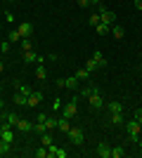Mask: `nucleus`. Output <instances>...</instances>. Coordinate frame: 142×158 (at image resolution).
<instances>
[{"label": "nucleus", "instance_id": "26", "mask_svg": "<svg viewBox=\"0 0 142 158\" xmlns=\"http://www.w3.org/2000/svg\"><path fill=\"white\" fill-rule=\"evenodd\" d=\"M33 132H36V135H43V132H47L45 123H41V120H38V123H36V127H33Z\"/></svg>", "mask_w": 142, "mask_h": 158}, {"label": "nucleus", "instance_id": "6", "mask_svg": "<svg viewBox=\"0 0 142 158\" xmlns=\"http://www.w3.org/2000/svg\"><path fill=\"white\" fill-rule=\"evenodd\" d=\"M17 31L21 33V38H31V35H33V24H28V21H21L19 26H17Z\"/></svg>", "mask_w": 142, "mask_h": 158}, {"label": "nucleus", "instance_id": "7", "mask_svg": "<svg viewBox=\"0 0 142 158\" xmlns=\"http://www.w3.org/2000/svg\"><path fill=\"white\" fill-rule=\"evenodd\" d=\"M41 99H43L41 92H31L28 99H26V106H38V104H41Z\"/></svg>", "mask_w": 142, "mask_h": 158}, {"label": "nucleus", "instance_id": "31", "mask_svg": "<svg viewBox=\"0 0 142 158\" xmlns=\"http://www.w3.org/2000/svg\"><path fill=\"white\" fill-rule=\"evenodd\" d=\"M36 158H47V146H41V149H36Z\"/></svg>", "mask_w": 142, "mask_h": 158}, {"label": "nucleus", "instance_id": "23", "mask_svg": "<svg viewBox=\"0 0 142 158\" xmlns=\"http://www.w3.org/2000/svg\"><path fill=\"white\" fill-rule=\"evenodd\" d=\"M85 69H88V71H90V73H93V71H97V69H100V66H97V61H95V59H93V57H90V59H88V61H85Z\"/></svg>", "mask_w": 142, "mask_h": 158}, {"label": "nucleus", "instance_id": "45", "mask_svg": "<svg viewBox=\"0 0 142 158\" xmlns=\"http://www.w3.org/2000/svg\"><path fill=\"white\" fill-rule=\"evenodd\" d=\"M0 139H2V127H0Z\"/></svg>", "mask_w": 142, "mask_h": 158}, {"label": "nucleus", "instance_id": "1", "mask_svg": "<svg viewBox=\"0 0 142 158\" xmlns=\"http://www.w3.org/2000/svg\"><path fill=\"white\" fill-rule=\"evenodd\" d=\"M76 111H78V97H71L67 104L62 106V116H64V118H69V120L76 116Z\"/></svg>", "mask_w": 142, "mask_h": 158}, {"label": "nucleus", "instance_id": "12", "mask_svg": "<svg viewBox=\"0 0 142 158\" xmlns=\"http://www.w3.org/2000/svg\"><path fill=\"white\" fill-rule=\"evenodd\" d=\"M57 127H59L62 132H69V130H71V125H69V118H64V116H62V118H57Z\"/></svg>", "mask_w": 142, "mask_h": 158}, {"label": "nucleus", "instance_id": "5", "mask_svg": "<svg viewBox=\"0 0 142 158\" xmlns=\"http://www.w3.org/2000/svg\"><path fill=\"white\" fill-rule=\"evenodd\" d=\"M100 19H102V24H107V26H114L116 14L111 12V10H104V7H100Z\"/></svg>", "mask_w": 142, "mask_h": 158}, {"label": "nucleus", "instance_id": "8", "mask_svg": "<svg viewBox=\"0 0 142 158\" xmlns=\"http://www.w3.org/2000/svg\"><path fill=\"white\" fill-rule=\"evenodd\" d=\"M97 156H100V158H111V149L102 142V144H97Z\"/></svg>", "mask_w": 142, "mask_h": 158}, {"label": "nucleus", "instance_id": "3", "mask_svg": "<svg viewBox=\"0 0 142 158\" xmlns=\"http://www.w3.org/2000/svg\"><path fill=\"white\" fill-rule=\"evenodd\" d=\"M67 137L71 139V144H76V146H81L83 142H85V135H83L81 127H71V130L67 132Z\"/></svg>", "mask_w": 142, "mask_h": 158}, {"label": "nucleus", "instance_id": "2", "mask_svg": "<svg viewBox=\"0 0 142 158\" xmlns=\"http://www.w3.org/2000/svg\"><path fill=\"white\" fill-rule=\"evenodd\" d=\"M126 127H128V132H130V142H140V132H142L140 123H137L135 118H130L128 123H126Z\"/></svg>", "mask_w": 142, "mask_h": 158}, {"label": "nucleus", "instance_id": "22", "mask_svg": "<svg viewBox=\"0 0 142 158\" xmlns=\"http://www.w3.org/2000/svg\"><path fill=\"white\" fill-rule=\"evenodd\" d=\"M109 28H111V26H107V24H102V21H100V24L95 26V31L100 33V35H107V33H109Z\"/></svg>", "mask_w": 142, "mask_h": 158}, {"label": "nucleus", "instance_id": "20", "mask_svg": "<svg viewBox=\"0 0 142 158\" xmlns=\"http://www.w3.org/2000/svg\"><path fill=\"white\" fill-rule=\"evenodd\" d=\"M123 123H126V118L121 113H111V125H123Z\"/></svg>", "mask_w": 142, "mask_h": 158}, {"label": "nucleus", "instance_id": "25", "mask_svg": "<svg viewBox=\"0 0 142 158\" xmlns=\"http://www.w3.org/2000/svg\"><path fill=\"white\" fill-rule=\"evenodd\" d=\"M5 120H7V123H10V125H17V123H19V118H17V113H7V116H5Z\"/></svg>", "mask_w": 142, "mask_h": 158}, {"label": "nucleus", "instance_id": "46", "mask_svg": "<svg viewBox=\"0 0 142 158\" xmlns=\"http://www.w3.org/2000/svg\"><path fill=\"white\" fill-rule=\"evenodd\" d=\"M7 2H14V0H7Z\"/></svg>", "mask_w": 142, "mask_h": 158}, {"label": "nucleus", "instance_id": "9", "mask_svg": "<svg viewBox=\"0 0 142 158\" xmlns=\"http://www.w3.org/2000/svg\"><path fill=\"white\" fill-rule=\"evenodd\" d=\"M21 59H24V64H36V61H38V54H36L33 50H28V52H24Z\"/></svg>", "mask_w": 142, "mask_h": 158}, {"label": "nucleus", "instance_id": "36", "mask_svg": "<svg viewBox=\"0 0 142 158\" xmlns=\"http://www.w3.org/2000/svg\"><path fill=\"white\" fill-rule=\"evenodd\" d=\"M5 21H10V24H14V14H12V12H5Z\"/></svg>", "mask_w": 142, "mask_h": 158}, {"label": "nucleus", "instance_id": "4", "mask_svg": "<svg viewBox=\"0 0 142 158\" xmlns=\"http://www.w3.org/2000/svg\"><path fill=\"white\" fill-rule=\"evenodd\" d=\"M85 99H88V104L93 106V109H102V106H104V99H102V94L97 92V90H93Z\"/></svg>", "mask_w": 142, "mask_h": 158}, {"label": "nucleus", "instance_id": "49", "mask_svg": "<svg viewBox=\"0 0 142 158\" xmlns=\"http://www.w3.org/2000/svg\"><path fill=\"white\" fill-rule=\"evenodd\" d=\"M121 2H126V0H121Z\"/></svg>", "mask_w": 142, "mask_h": 158}, {"label": "nucleus", "instance_id": "27", "mask_svg": "<svg viewBox=\"0 0 142 158\" xmlns=\"http://www.w3.org/2000/svg\"><path fill=\"white\" fill-rule=\"evenodd\" d=\"M7 151H10V142H5V139H0V156H5Z\"/></svg>", "mask_w": 142, "mask_h": 158}, {"label": "nucleus", "instance_id": "15", "mask_svg": "<svg viewBox=\"0 0 142 158\" xmlns=\"http://www.w3.org/2000/svg\"><path fill=\"white\" fill-rule=\"evenodd\" d=\"M14 87H17V92L26 94V97H28V94H31V87H28L26 83H14Z\"/></svg>", "mask_w": 142, "mask_h": 158}, {"label": "nucleus", "instance_id": "33", "mask_svg": "<svg viewBox=\"0 0 142 158\" xmlns=\"http://www.w3.org/2000/svg\"><path fill=\"white\" fill-rule=\"evenodd\" d=\"M54 158H67V149H59V146H57V149H54Z\"/></svg>", "mask_w": 142, "mask_h": 158}, {"label": "nucleus", "instance_id": "47", "mask_svg": "<svg viewBox=\"0 0 142 158\" xmlns=\"http://www.w3.org/2000/svg\"><path fill=\"white\" fill-rule=\"evenodd\" d=\"M140 78H142V71H140Z\"/></svg>", "mask_w": 142, "mask_h": 158}, {"label": "nucleus", "instance_id": "13", "mask_svg": "<svg viewBox=\"0 0 142 158\" xmlns=\"http://www.w3.org/2000/svg\"><path fill=\"white\" fill-rule=\"evenodd\" d=\"M111 35H114V38H123V35H126V28L114 24V26H111Z\"/></svg>", "mask_w": 142, "mask_h": 158}, {"label": "nucleus", "instance_id": "37", "mask_svg": "<svg viewBox=\"0 0 142 158\" xmlns=\"http://www.w3.org/2000/svg\"><path fill=\"white\" fill-rule=\"evenodd\" d=\"M57 61V54H47V64H54Z\"/></svg>", "mask_w": 142, "mask_h": 158}, {"label": "nucleus", "instance_id": "11", "mask_svg": "<svg viewBox=\"0 0 142 158\" xmlns=\"http://www.w3.org/2000/svg\"><path fill=\"white\" fill-rule=\"evenodd\" d=\"M93 59L97 61V66H100V69H104V66H107V57H104L102 52H93Z\"/></svg>", "mask_w": 142, "mask_h": 158}, {"label": "nucleus", "instance_id": "14", "mask_svg": "<svg viewBox=\"0 0 142 158\" xmlns=\"http://www.w3.org/2000/svg\"><path fill=\"white\" fill-rule=\"evenodd\" d=\"M64 87H71V90H76V87H78V78H76V76H69V78H64Z\"/></svg>", "mask_w": 142, "mask_h": 158}, {"label": "nucleus", "instance_id": "16", "mask_svg": "<svg viewBox=\"0 0 142 158\" xmlns=\"http://www.w3.org/2000/svg\"><path fill=\"white\" fill-rule=\"evenodd\" d=\"M36 78H38V80H45L47 78V71H45V66H43V64L36 66Z\"/></svg>", "mask_w": 142, "mask_h": 158}, {"label": "nucleus", "instance_id": "42", "mask_svg": "<svg viewBox=\"0 0 142 158\" xmlns=\"http://www.w3.org/2000/svg\"><path fill=\"white\" fill-rule=\"evenodd\" d=\"M2 106H5V102H2V99H0V111H2Z\"/></svg>", "mask_w": 142, "mask_h": 158}, {"label": "nucleus", "instance_id": "38", "mask_svg": "<svg viewBox=\"0 0 142 158\" xmlns=\"http://www.w3.org/2000/svg\"><path fill=\"white\" fill-rule=\"evenodd\" d=\"M76 2H78V7H88L90 5V0H76Z\"/></svg>", "mask_w": 142, "mask_h": 158}, {"label": "nucleus", "instance_id": "40", "mask_svg": "<svg viewBox=\"0 0 142 158\" xmlns=\"http://www.w3.org/2000/svg\"><path fill=\"white\" fill-rule=\"evenodd\" d=\"M102 0H90V5H100Z\"/></svg>", "mask_w": 142, "mask_h": 158}, {"label": "nucleus", "instance_id": "10", "mask_svg": "<svg viewBox=\"0 0 142 158\" xmlns=\"http://www.w3.org/2000/svg\"><path fill=\"white\" fill-rule=\"evenodd\" d=\"M109 113H123V104L118 102V99L109 102Z\"/></svg>", "mask_w": 142, "mask_h": 158}, {"label": "nucleus", "instance_id": "19", "mask_svg": "<svg viewBox=\"0 0 142 158\" xmlns=\"http://www.w3.org/2000/svg\"><path fill=\"white\" fill-rule=\"evenodd\" d=\"M21 50H24V52L33 50V40H31V38H21Z\"/></svg>", "mask_w": 142, "mask_h": 158}, {"label": "nucleus", "instance_id": "41", "mask_svg": "<svg viewBox=\"0 0 142 158\" xmlns=\"http://www.w3.org/2000/svg\"><path fill=\"white\" fill-rule=\"evenodd\" d=\"M2 71H5V64H2V61H0V73H2Z\"/></svg>", "mask_w": 142, "mask_h": 158}, {"label": "nucleus", "instance_id": "21", "mask_svg": "<svg viewBox=\"0 0 142 158\" xmlns=\"http://www.w3.org/2000/svg\"><path fill=\"white\" fill-rule=\"evenodd\" d=\"M26 99H28L26 94L19 92V94H14V104H17V106H26Z\"/></svg>", "mask_w": 142, "mask_h": 158}, {"label": "nucleus", "instance_id": "39", "mask_svg": "<svg viewBox=\"0 0 142 158\" xmlns=\"http://www.w3.org/2000/svg\"><path fill=\"white\" fill-rule=\"evenodd\" d=\"M135 7H137V10L142 12V0H135Z\"/></svg>", "mask_w": 142, "mask_h": 158}, {"label": "nucleus", "instance_id": "51", "mask_svg": "<svg viewBox=\"0 0 142 158\" xmlns=\"http://www.w3.org/2000/svg\"><path fill=\"white\" fill-rule=\"evenodd\" d=\"M0 90H2V87H0Z\"/></svg>", "mask_w": 142, "mask_h": 158}, {"label": "nucleus", "instance_id": "29", "mask_svg": "<svg viewBox=\"0 0 142 158\" xmlns=\"http://www.w3.org/2000/svg\"><path fill=\"white\" fill-rule=\"evenodd\" d=\"M41 142H43V146H50V144H52V137H50L47 132H43V135H41Z\"/></svg>", "mask_w": 142, "mask_h": 158}, {"label": "nucleus", "instance_id": "24", "mask_svg": "<svg viewBox=\"0 0 142 158\" xmlns=\"http://www.w3.org/2000/svg\"><path fill=\"white\" fill-rule=\"evenodd\" d=\"M76 78H78V80H90V71H88V69H81V71L76 73Z\"/></svg>", "mask_w": 142, "mask_h": 158}, {"label": "nucleus", "instance_id": "50", "mask_svg": "<svg viewBox=\"0 0 142 158\" xmlns=\"http://www.w3.org/2000/svg\"><path fill=\"white\" fill-rule=\"evenodd\" d=\"M0 26H2V24H0Z\"/></svg>", "mask_w": 142, "mask_h": 158}, {"label": "nucleus", "instance_id": "18", "mask_svg": "<svg viewBox=\"0 0 142 158\" xmlns=\"http://www.w3.org/2000/svg\"><path fill=\"white\" fill-rule=\"evenodd\" d=\"M126 156V149H123V146H114V149H111V158H123Z\"/></svg>", "mask_w": 142, "mask_h": 158}, {"label": "nucleus", "instance_id": "43", "mask_svg": "<svg viewBox=\"0 0 142 158\" xmlns=\"http://www.w3.org/2000/svg\"><path fill=\"white\" fill-rule=\"evenodd\" d=\"M2 120H5V113H0V123H2Z\"/></svg>", "mask_w": 142, "mask_h": 158}, {"label": "nucleus", "instance_id": "44", "mask_svg": "<svg viewBox=\"0 0 142 158\" xmlns=\"http://www.w3.org/2000/svg\"><path fill=\"white\" fill-rule=\"evenodd\" d=\"M137 144H140V156H142V142H137Z\"/></svg>", "mask_w": 142, "mask_h": 158}, {"label": "nucleus", "instance_id": "17", "mask_svg": "<svg viewBox=\"0 0 142 158\" xmlns=\"http://www.w3.org/2000/svg\"><path fill=\"white\" fill-rule=\"evenodd\" d=\"M14 127H17V130H19V132H28V130H31V127H33V125H31L28 120H19V123H17V125H14Z\"/></svg>", "mask_w": 142, "mask_h": 158}, {"label": "nucleus", "instance_id": "48", "mask_svg": "<svg viewBox=\"0 0 142 158\" xmlns=\"http://www.w3.org/2000/svg\"><path fill=\"white\" fill-rule=\"evenodd\" d=\"M0 54H2V50H0Z\"/></svg>", "mask_w": 142, "mask_h": 158}, {"label": "nucleus", "instance_id": "34", "mask_svg": "<svg viewBox=\"0 0 142 158\" xmlns=\"http://www.w3.org/2000/svg\"><path fill=\"white\" fill-rule=\"evenodd\" d=\"M10 45H12L10 40H5V43H0V50H2V54H5V52H10Z\"/></svg>", "mask_w": 142, "mask_h": 158}, {"label": "nucleus", "instance_id": "35", "mask_svg": "<svg viewBox=\"0 0 142 158\" xmlns=\"http://www.w3.org/2000/svg\"><path fill=\"white\" fill-rule=\"evenodd\" d=\"M133 118H135L137 123H140V125H142V109H137V111H135V116H133Z\"/></svg>", "mask_w": 142, "mask_h": 158}, {"label": "nucleus", "instance_id": "28", "mask_svg": "<svg viewBox=\"0 0 142 158\" xmlns=\"http://www.w3.org/2000/svg\"><path fill=\"white\" fill-rule=\"evenodd\" d=\"M7 40H10V43H17V40H21V33L19 31H12L10 35H7Z\"/></svg>", "mask_w": 142, "mask_h": 158}, {"label": "nucleus", "instance_id": "30", "mask_svg": "<svg viewBox=\"0 0 142 158\" xmlns=\"http://www.w3.org/2000/svg\"><path fill=\"white\" fill-rule=\"evenodd\" d=\"M45 127L47 130H54L57 127V118H45Z\"/></svg>", "mask_w": 142, "mask_h": 158}, {"label": "nucleus", "instance_id": "32", "mask_svg": "<svg viewBox=\"0 0 142 158\" xmlns=\"http://www.w3.org/2000/svg\"><path fill=\"white\" fill-rule=\"evenodd\" d=\"M100 12H97V14H90V26H97V24H100Z\"/></svg>", "mask_w": 142, "mask_h": 158}]
</instances>
